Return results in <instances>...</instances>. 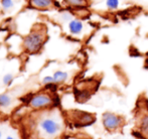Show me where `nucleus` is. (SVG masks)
Masks as SVG:
<instances>
[{
	"label": "nucleus",
	"instance_id": "9b49d317",
	"mask_svg": "<svg viewBox=\"0 0 148 139\" xmlns=\"http://www.w3.org/2000/svg\"><path fill=\"white\" fill-rule=\"evenodd\" d=\"M11 105V98L7 94H0V107L7 108Z\"/></svg>",
	"mask_w": 148,
	"mask_h": 139
},
{
	"label": "nucleus",
	"instance_id": "6e6552de",
	"mask_svg": "<svg viewBox=\"0 0 148 139\" xmlns=\"http://www.w3.org/2000/svg\"><path fill=\"white\" fill-rule=\"evenodd\" d=\"M64 1L69 6L75 8H85L88 5L87 0H64Z\"/></svg>",
	"mask_w": 148,
	"mask_h": 139
},
{
	"label": "nucleus",
	"instance_id": "4468645a",
	"mask_svg": "<svg viewBox=\"0 0 148 139\" xmlns=\"http://www.w3.org/2000/svg\"><path fill=\"white\" fill-rule=\"evenodd\" d=\"M2 82L5 86H10L13 82V76L11 74H6L2 79Z\"/></svg>",
	"mask_w": 148,
	"mask_h": 139
},
{
	"label": "nucleus",
	"instance_id": "2eb2a0df",
	"mask_svg": "<svg viewBox=\"0 0 148 139\" xmlns=\"http://www.w3.org/2000/svg\"><path fill=\"white\" fill-rule=\"evenodd\" d=\"M55 83V79L53 76H47L42 79V84L43 85H49V84H53Z\"/></svg>",
	"mask_w": 148,
	"mask_h": 139
},
{
	"label": "nucleus",
	"instance_id": "f257e3e1",
	"mask_svg": "<svg viewBox=\"0 0 148 139\" xmlns=\"http://www.w3.org/2000/svg\"><path fill=\"white\" fill-rule=\"evenodd\" d=\"M45 35L39 31H33L26 35L23 40V47L26 51L30 53H36L41 49L43 42H45Z\"/></svg>",
	"mask_w": 148,
	"mask_h": 139
},
{
	"label": "nucleus",
	"instance_id": "39448f33",
	"mask_svg": "<svg viewBox=\"0 0 148 139\" xmlns=\"http://www.w3.org/2000/svg\"><path fill=\"white\" fill-rule=\"evenodd\" d=\"M29 4L36 9H49L55 5V0H29Z\"/></svg>",
	"mask_w": 148,
	"mask_h": 139
},
{
	"label": "nucleus",
	"instance_id": "9d476101",
	"mask_svg": "<svg viewBox=\"0 0 148 139\" xmlns=\"http://www.w3.org/2000/svg\"><path fill=\"white\" fill-rule=\"evenodd\" d=\"M140 130L141 133L148 138V115H145L144 117L141 119L140 122Z\"/></svg>",
	"mask_w": 148,
	"mask_h": 139
},
{
	"label": "nucleus",
	"instance_id": "1a4fd4ad",
	"mask_svg": "<svg viewBox=\"0 0 148 139\" xmlns=\"http://www.w3.org/2000/svg\"><path fill=\"white\" fill-rule=\"evenodd\" d=\"M53 79H55V83H64V81H66L69 75L68 73L62 72V71H57L55 72V74L53 75Z\"/></svg>",
	"mask_w": 148,
	"mask_h": 139
},
{
	"label": "nucleus",
	"instance_id": "7ed1b4c3",
	"mask_svg": "<svg viewBox=\"0 0 148 139\" xmlns=\"http://www.w3.org/2000/svg\"><path fill=\"white\" fill-rule=\"evenodd\" d=\"M102 121H103V125L106 129L110 130V131H113V130L118 129L121 126V124H122V118L119 115H117V114L111 113V112H106V113L103 114Z\"/></svg>",
	"mask_w": 148,
	"mask_h": 139
},
{
	"label": "nucleus",
	"instance_id": "ddd939ff",
	"mask_svg": "<svg viewBox=\"0 0 148 139\" xmlns=\"http://www.w3.org/2000/svg\"><path fill=\"white\" fill-rule=\"evenodd\" d=\"M119 4H120L119 0H106V6L111 10L117 9L119 7Z\"/></svg>",
	"mask_w": 148,
	"mask_h": 139
},
{
	"label": "nucleus",
	"instance_id": "f3484780",
	"mask_svg": "<svg viewBox=\"0 0 148 139\" xmlns=\"http://www.w3.org/2000/svg\"><path fill=\"white\" fill-rule=\"evenodd\" d=\"M1 137H2V133H1V131H0V139H1Z\"/></svg>",
	"mask_w": 148,
	"mask_h": 139
},
{
	"label": "nucleus",
	"instance_id": "f8f14e48",
	"mask_svg": "<svg viewBox=\"0 0 148 139\" xmlns=\"http://www.w3.org/2000/svg\"><path fill=\"white\" fill-rule=\"evenodd\" d=\"M1 6L4 11H11L14 7V2L13 0H1Z\"/></svg>",
	"mask_w": 148,
	"mask_h": 139
},
{
	"label": "nucleus",
	"instance_id": "423d86ee",
	"mask_svg": "<svg viewBox=\"0 0 148 139\" xmlns=\"http://www.w3.org/2000/svg\"><path fill=\"white\" fill-rule=\"evenodd\" d=\"M84 24L79 19H72L69 22V30L72 34H80L83 31Z\"/></svg>",
	"mask_w": 148,
	"mask_h": 139
},
{
	"label": "nucleus",
	"instance_id": "0eeeda50",
	"mask_svg": "<svg viewBox=\"0 0 148 139\" xmlns=\"http://www.w3.org/2000/svg\"><path fill=\"white\" fill-rule=\"evenodd\" d=\"M78 122L82 125H89L92 124L95 120L94 116L92 114L86 113V112H78V116H77Z\"/></svg>",
	"mask_w": 148,
	"mask_h": 139
},
{
	"label": "nucleus",
	"instance_id": "dca6fc26",
	"mask_svg": "<svg viewBox=\"0 0 148 139\" xmlns=\"http://www.w3.org/2000/svg\"><path fill=\"white\" fill-rule=\"evenodd\" d=\"M5 139H16V138H14V137H12V136H7Z\"/></svg>",
	"mask_w": 148,
	"mask_h": 139
},
{
	"label": "nucleus",
	"instance_id": "f03ea898",
	"mask_svg": "<svg viewBox=\"0 0 148 139\" xmlns=\"http://www.w3.org/2000/svg\"><path fill=\"white\" fill-rule=\"evenodd\" d=\"M41 130L45 132L47 135L49 136H55L62 129V125L57 121V120L53 119V118H45L41 120L40 124Z\"/></svg>",
	"mask_w": 148,
	"mask_h": 139
},
{
	"label": "nucleus",
	"instance_id": "20e7f679",
	"mask_svg": "<svg viewBox=\"0 0 148 139\" xmlns=\"http://www.w3.org/2000/svg\"><path fill=\"white\" fill-rule=\"evenodd\" d=\"M53 103V100L51 97L47 94H37L31 98L29 105L33 109H43V108L49 107Z\"/></svg>",
	"mask_w": 148,
	"mask_h": 139
}]
</instances>
